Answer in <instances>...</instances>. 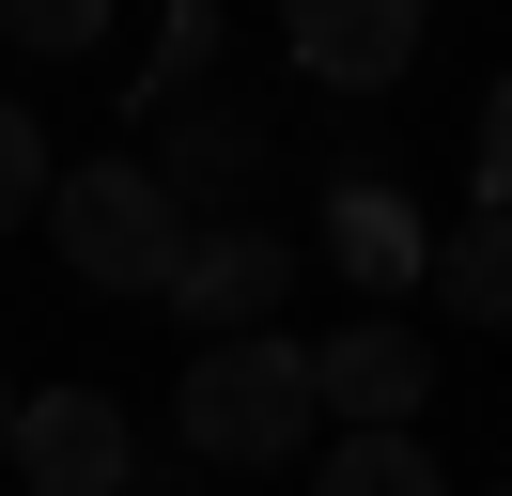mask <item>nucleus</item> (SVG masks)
Masks as SVG:
<instances>
[{
	"mask_svg": "<svg viewBox=\"0 0 512 496\" xmlns=\"http://www.w3.org/2000/svg\"><path fill=\"white\" fill-rule=\"evenodd\" d=\"M311 496H450V465L419 450V434H342V450L311 465Z\"/></svg>",
	"mask_w": 512,
	"mask_h": 496,
	"instance_id": "obj_10",
	"label": "nucleus"
},
{
	"mask_svg": "<svg viewBox=\"0 0 512 496\" xmlns=\"http://www.w3.org/2000/svg\"><path fill=\"white\" fill-rule=\"evenodd\" d=\"M280 47H295V78H311V93H404L435 31H419V0H295Z\"/></svg>",
	"mask_w": 512,
	"mask_h": 496,
	"instance_id": "obj_7",
	"label": "nucleus"
},
{
	"mask_svg": "<svg viewBox=\"0 0 512 496\" xmlns=\"http://www.w3.org/2000/svg\"><path fill=\"white\" fill-rule=\"evenodd\" d=\"M140 465L125 403L94 388V372H63V388H16V496H109Z\"/></svg>",
	"mask_w": 512,
	"mask_h": 496,
	"instance_id": "obj_4",
	"label": "nucleus"
},
{
	"mask_svg": "<svg viewBox=\"0 0 512 496\" xmlns=\"http://www.w3.org/2000/svg\"><path fill=\"white\" fill-rule=\"evenodd\" d=\"M0 47H32V62H94V47H109V0H0Z\"/></svg>",
	"mask_w": 512,
	"mask_h": 496,
	"instance_id": "obj_12",
	"label": "nucleus"
},
{
	"mask_svg": "<svg viewBox=\"0 0 512 496\" xmlns=\"http://www.w3.org/2000/svg\"><path fill=\"white\" fill-rule=\"evenodd\" d=\"M311 403L342 434H419V403H435V341L388 326V310H357V326L311 341Z\"/></svg>",
	"mask_w": 512,
	"mask_h": 496,
	"instance_id": "obj_5",
	"label": "nucleus"
},
{
	"mask_svg": "<svg viewBox=\"0 0 512 496\" xmlns=\"http://www.w3.org/2000/svg\"><path fill=\"white\" fill-rule=\"evenodd\" d=\"M202 78H218V16L187 0V16L156 31V62H140V109H171V93H202Z\"/></svg>",
	"mask_w": 512,
	"mask_h": 496,
	"instance_id": "obj_13",
	"label": "nucleus"
},
{
	"mask_svg": "<svg viewBox=\"0 0 512 496\" xmlns=\"http://www.w3.org/2000/svg\"><path fill=\"white\" fill-rule=\"evenodd\" d=\"M481 217H512V78L481 93Z\"/></svg>",
	"mask_w": 512,
	"mask_h": 496,
	"instance_id": "obj_14",
	"label": "nucleus"
},
{
	"mask_svg": "<svg viewBox=\"0 0 512 496\" xmlns=\"http://www.w3.org/2000/svg\"><path fill=\"white\" fill-rule=\"evenodd\" d=\"M295 264H311V248L264 233V217H202L156 310L187 326V357H202V341H264V326H280V295H295Z\"/></svg>",
	"mask_w": 512,
	"mask_h": 496,
	"instance_id": "obj_3",
	"label": "nucleus"
},
{
	"mask_svg": "<svg viewBox=\"0 0 512 496\" xmlns=\"http://www.w3.org/2000/svg\"><path fill=\"white\" fill-rule=\"evenodd\" d=\"M0 496H16V481H0Z\"/></svg>",
	"mask_w": 512,
	"mask_h": 496,
	"instance_id": "obj_18",
	"label": "nucleus"
},
{
	"mask_svg": "<svg viewBox=\"0 0 512 496\" xmlns=\"http://www.w3.org/2000/svg\"><path fill=\"white\" fill-rule=\"evenodd\" d=\"M0 62H16V47H0Z\"/></svg>",
	"mask_w": 512,
	"mask_h": 496,
	"instance_id": "obj_17",
	"label": "nucleus"
},
{
	"mask_svg": "<svg viewBox=\"0 0 512 496\" xmlns=\"http://www.w3.org/2000/svg\"><path fill=\"white\" fill-rule=\"evenodd\" d=\"M0 465H16V388H0Z\"/></svg>",
	"mask_w": 512,
	"mask_h": 496,
	"instance_id": "obj_16",
	"label": "nucleus"
},
{
	"mask_svg": "<svg viewBox=\"0 0 512 496\" xmlns=\"http://www.w3.org/2000/svg\"><path fill=\"white\" fill-rule=\"evenodd\" d=\"M140 171H156V186H171V217L202 233L218 202H249V186H264V109H249V93H171Z\"/></svg>",
	"mask_w": 512,
	"mask_h": 496,
	"instance_id": "obj_6",
	"label": "nucleus"
},
{
	"mask_svg": "<svg viewBox=\"0 0 512 496\" xmlns=\"http://www.w3.org/2000/svg\"><path fill=\"white\" fill-rule=\"evenodd\" d=\"M47 186H63V155H47V124L16 109V93H0V233H32V217H47Z\"/></svg>",
	"mask_w": 512,
	"mask_h": 496,
	"instance_id": "obj_11",
	"label": "nucleus"
},
{
	"mask_svg": "<svg viewBox=\"0 0 512 496\" xmlns=\"http://www.w3.org/2000/svg\"><path fill=\"white\" fill-rule=\"evenodd\" d=\"M497 496H512V481H497Z\"/></svg>",
	"mask_w": 512,
	"mask_h": 496,
	"instance_id": "obj_19",
	"label": "nucleus"
},
{
	"mask_svg": "<svg viewBox=\"0 0 512 496\" xmlns=\"http://www.w3.org/2000/svg\"><path fill=\"white\" fill-rule=\"evenodd\" d=\"M109 496H202V465H187V450H140V465H125Z\"/></svg>",
	"mask_w": 512,
	"mask_h": 496,
	"instance_id": "obj_15",
	"label": "nucleus"
},
{
	"mask_svg": "<svg viewBox=\"0 0 512 496\" xmlns=\"http://www.w3.org/2000/svg\"><path fill=\"white\" fill-rule=\"evenodd\" d=\"M326 248H342L357 295H404V279H435V233H419V202H388V186H326Z\"/></svg>",
	"mask_w": 512,
	"mask_h": 496,
	"instance_id": "obj_8",
	"label": "nucleus"
},
{
	"mask_svg": "<svg viewBox=\"0 0 512 496\" xmlns=\"http://www.w3.org/2000/svg\"><path fill=\"white\" fill-rule=\"evenodd\" d=\"M326 434V403H311V341H202L187 357V388H171V450L218 481V465H295Z\"/></svg>",
	"mask_w": 512,
	"mask_h": 496,
	"instance_id": "obj_1",
	"label": "nucleus"
},
{
	"mask_svg": "<svg viewBox=\"0 0 512 496\" xmlns=\"http://www.w3.org/2000/svg\"><path fill=\"white\" fill-rule=\"evenodd\" d=\"M32 233L78 264V295H171V264H187V217H171V186L140 155H78Z\"/></svg>",
	"mask_w": 512,
	"mask_h": 496,
	"instance_id": "obj_2",
	"label": "nucleus"
},
{
	"mask_svg": "<svg viewBox=\"0 0 512 496\" xmlns=\"http://www.w3.org/2000/svg\"><path fill=\"white\" fill-rule=\"evenodd\" d=\"M435 310L512 326V217H481V202H466V233H435Z\"/></svg>",
	"mask_w": 512,
	"mask_h": 496,
	"instance_id": "obj_9",
	"label": "nucleus"
}]
</instances>
